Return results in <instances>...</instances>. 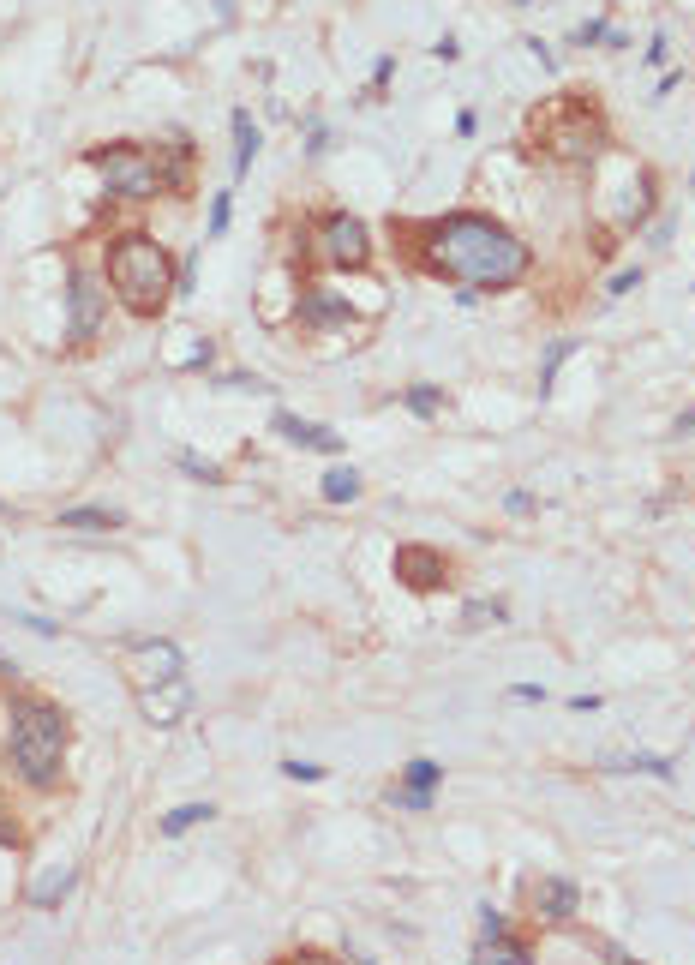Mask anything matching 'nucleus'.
<instances>
[{
    "label": "nucleus",
    "mask_w": 695,
    "mask_h": 965,
    "mask_svg": "<svg viewBox=\"0 0 695 965\" xmlns=\"http://www.w3.org/2000/svg\"><path fill=\"white\" fill-rule=\"evenodd\" d=\"M426 264L450 282H468V288H510L528 276V246L492 222V216H444L426 228Z\"/></svg>",
    "instance_id": "obj_1"
},
{
    "label": "nucleus",
    "mask_w": 695,
    "mask_h": 965,
    "mask_svg": "<svg viewBox=\"0 0 695 965\" xmlns=\"http://www.w3.org/2000/svg\"><path fill=\"white\" fill-rule=\"evenodd\" d=\"M108 282H114L126 312L156 318L168 306V294H174V264H168V252L150 234H120L108 246Z\"/></svg>",
    "instance_id": "obj_2"
},
{
    "label": "nucleus",
    "mask_w": 695,
    "mask_h": 965,
    "mask_svg": "<svg viewBox=\"0 0 695 965\" xmlns=\"http://www.w3.org/2000/svg\"><path fill=\"white\" fill-rule=\"evenodd\" d=\"M60 756H66V714L48 702H12V768L24 774V786L54 792Z\"/></svg>",
    "instance_id": "obj_3"
},
{
    "label": "nucleus",
    "mask_w": 695,
    "mask_h": 965,
    "mask_svg": "<svg viewBox=\"0 0 695 965\" xmlns=\"http://www.w3.org/2000/svg\"><path fill=\"white\" fill-rule=\"evenodd\" d=\"M540 138L558 162H594L606 150V120L588 108V102H564L540 120Z\"/></svg>",
    "instance_id": "obj_4"
},
{
    "label": "nucleus",
    "mask_w": 695,
    "mask_h": 965,
    "mask_svg": "<svg viewBox=\"0 0 695 965\" xmlns=\"http://www.w3.org/2000/svg\"><path fill=\"white\" fill-rule=\"evenodd\" d=\"M90 168L108 180V192H114V198H156V192L168 186L162 162H156L150 150H138V144H108V150H90Z\"/></svg>",
    "instance_id": "obj_5"
},
{
    "label": "nucleus",
    "mask_w": 695,
    "mask_h": 965,
    "mask_svg": "<svg viewBox=\"0 0 695 965\" xmlns=\"http://www.w3.org/2000/svg\"><path fill=\"white\" fill-rule=\"evenodd\" d=\"M312 252H318L324 264H336V270H360V264L372 258V234H366L360 216L336 210V216L318 222V246H312Z\"/></svg>",
    "instance_id": "obj_6"
},
{
    "label": "nucleus",
    "mask_w": 695,
    "mask_h": 965,
    "mask_svg": "<svg viewBox=\"0 0 695 965\" xmlns=\"http://www.w3.org/2000/svg\"><path fill=\"white\" fill-rule=\"evenodd\" d=\"M102 312H108V288L90 270H72V288H66V330H72V342H90L102 330Z\"/></svg>",
    "instance_id": "obj_7"
},
{
    "label": "nucleus",
    "mask_w": 695,
    "mask_h": 965,
    "mask_svg": "<svg viewBox=\"0 0 695 965\" xmlns=\"http://www.w3.org/2000/svg\"><path fill=\"white\" fill-rule=\"evenodd\" d=\"M126 672H132L138 690L168 684V678H180V648H174V642H138V648L126 654Z\"/></svg>",
    "instance_id": "obj_8"
},
{
    "label": "nucleus",
    "mask_w": 695,
    "mask_h": 965,
    "mask_svg": "<svg viewBox=\"0 0 695 965\" xmlns=\"http://www.w3.org/2000/svg\"><path fill=\"white\" fill-rule=\"evenodd\" d=\"M138 708H144V720L150 726H174L186 708H192V690H186V672L180 678H168V684H150V690H138Z\"/></svg>",
    "instance_id": "obj_9"
},
{
    "label": "nucleus",
    "mask_w": 695,
    "mask_h": 965,
    "mask_svg": "<svg viewBox=\"0 0 695 965\" xmlns=\"http://www.w3.org/2000/svg\"><path fill=\"white\" fill-rule=\"evenodd\" d=\"M438 780H444V768L420 756V762H408V768H402V786H390V804H402V810H432Z\"/></svg>",
    "instance_id": "obj_10"
},
{
    "label": "nucleus",
    "mask_w": 695,
    "mask_h": 965,
    "mask_svg": "<svg viewBox=\"0 0 695 965\" xmlns=\"http://www.w3.org/2000/svg\"><path fill=\"white\" fill-rule=\"evenodd\" d=\"M444 570H450V564H444V552H432V546H396V576H402L408 588H420V594H426V588H438V582H444Z\"/></svg>",
    "instance_id": "obj_11"
},
{
    "label": "nucleus",
    "mask_w": 695,
    "mask_h": 965,
    "mask_svg": "<svg viewBox=\"0 0 695 965\" xmlns=\"http://www.w3.org/2000/svg\"><path fill=\"white\" fill-rule=\"evenodd\" d=\"M288 444H300V450H324V456H336L342 450V438L330 432V426H312V420H300V414H288V408H276V420H270Z\"/></svg>",
    "instance_id": "obj_12"
},
{
    "label": "nucleus",
    "mask_w": 695,
    "mask_h": 965,
    "mask_svg": "<svg viewBox=\"0 0 695 965\" xmlns=\"http://www.w3.org/2000/svg\"><path fill=\"white\" fill-rule=\"evenodd\" d=\"M354 312H348V300H336L330 288H306L300 294V324L306 330H336V324H348Z\"/></svg>",
    "instance_id": "obj_13"
},
{
    "label": "nucleus",
    "mask_w": 695,
    "mask_h": 965,
    "mask_svg": "<svg viewBox=\"0 0 695 965\" xmlns=\"http://www.w3.org/2000/svg\"><path fill=\"white\" fill-rule=\"evenodd\" d=\"M534 906H540V918H546V924H570V918H576V906H582V894H576V882L546 876V882H534Z\"/></svg>",
    "instance_id": "obj_14"
},
{
    "label": "nucleus",
    "mask_w": 695,
    "mask_h": 965,
    "mask_svg": "<svg viewBox=\"0 0 695 965\" xmlns=\"http://www.w3.org/2000/svg\"><path fill=\"white\" fill-rule=\"evenodd\" d=\"M474 954H480V960H498V965H522L528 960V942H516L510 930H498V936H480Z\"/></svg>",
    "instance_id": "obj_15"
},
{
    "label": "nucleus",
    "mask_w": 695,
    "mask_h": 965,
    "mask_svg": "<svg viewBox=\"0 0 695 965\" xmlns=\"http://www.w3.org/2000/svg\"><path fill=\"white\" fill-rule=\"evenodd\" d=\"M252 156H258V126H252L246 108H234V174H246Z\"/></svg>",
    "instance_id": "obj_16"
},
{
    "label": "nucleus",
    "mask_w": 695,
    "mask_h": 965,
    "mask_svg": "<svg viewBox=\"0 0 695 965\" xmlns=\"http://www.w3.org/2000/svg\"><path fill=\"white\" fill-rule=\"evenodd\" d=\"M60 528H78V534H114L120 516L114 510H60Z\"/></svg>",
    "instance_id": "obj_17"
},
{
    "label": "nucleus",
    "mask_w": 695,
    "mask_h": 965,
    "mask_svg": "<svg viewBox=\"0 0 695 965\" xmlns=\"http://www.w3.org/2000/svg\"><path fill=\"white\" fill-rule=\"evenodd\" d=\"M318 492H324L330 504H354V498H360V474H354V468H330Z\"/></svg>",
    "instance_id": "obj_18"
},
{
    "label": "nucleus",
    "mask_w": 695,
    "mask_h": 965,
    "mask_svg": "<svg viewBox=\"0 0 695 965\" xmlns=\"http://www.w3.org/2000/svg\"><path fill=\"white\" fill-rule=\"evenodd\" d=\"M606 768H618V774H660V780H672V762H666V756H606Z\"/></svg>",
    "instance_id": "obj_19"
},
{
    "label": "nucleus",
    "mask_w": 695,
    "mask_h": 965,
    "mask_svg": "<svg viewBox=\"0 0 695 965\" xmlns=\"http://www.w3.org/2000/svg\"><path fill=\"white\" fill-rule=\"evenodd\" d=\"M210 816H216L210 804H180V810H168V816H162V834L174 840V834H186V828H198V822H210Z\"/></svg>",
    "instance_id": "obj_20"
},
{
    "label": "nucleus",
    "mask_w": 695,
    "mask_h": 965,
    "mask_svg": "<svg viewBox=\"0 0 695 965\" xmlns=\"http://www.w3.org/2000/svg\"><path fill=\"white\" fill-rule=\"evenodd\" d=\"M402 402H408V408H414V414H420V420H432V414H438V408H444V390H438V384H414V390H408V396H402Z\"/></svg>",
    "instance_id": "obj_21"
},
{
    "label": "nucleus",
    "mask_w": 695,
    "mask_h": 965,
    "mask_svg": "<svg viewBox=\"0 0 695 965\" xmlns=\"http://www.w3.org/2000/svg\"><path fill=\"white\" fill-rule=\"evenodd\" d=\"M462 618H468V630H492V624H504V600H474Z\"/></svg>",
    "instance_id": "obj_22"
},
{
    "label": "nucleus",
    "mask_w": 695,
    "mask_h": 965,
    "mask_svg": "<svg viewBox=\"0 0 695 965\" xmlns=\"http://www.w3.org/2000/svg\"><path fill=\"white\" fill-rule=\"evenodd\" d=\"M576 354V342L564 336V342H552V354H546V366H540V390H552V378H558V366Z\"/></svg>",
    "instance_id": "obj_23"
},
{
    "label": "nucleus",
    "mask_w": 695,
    "mask_h": 965,
    "mask_svg": "<svg viewBox=\"0 0 695 965\" xmlns=\"http://www.w3.org/2000/svg\"><path fill=\"white\" fill-rule=\"evenodd\" d=\"M180 468H186L192 480H204V486H216V480H222V468H216V462H204V456H192V450L180 456Z\"/></svg>",
    "instance_id": "obj_24"
},
{
    "label": "nucleus",
    "mask_w": 695,
    "mask_h": 965,
    "mask_svg": "<svg viewBox=\"0 0 695 965\" xmlns=\"http://www.w3.org/2000/svg\"><path fill=\"white\" fill-rule=\"evenodd\" d=\"M66 888H72V870H60V876H48V882L36 888V906H54V900H60Z\"/></svg>",
    "instance_id": "obj_25"
},
{
    "label": "nucleus",
    "mask_w": 695,
    "mask_h": 965,
    "mask_svg": "<svg viewBox=\"0 0 695 965\" xmlns=\"http://www.w3.org/2000/svg\"><path fill=\"white\" fill-rule=\"evenodd\" d=\"M228 210H234V198H228V192H216V204H210V240L228 228Z\"/></svg>",
    "instance_id": "obj_26"
},
{
    "label": "nucleus",
    "mask_w": 695,
    "mask_h": 965,
    "mask_svg": "<svg viewBox=\"0 0 695 965\" xmlns=\"http://www.w3.org/2000/svg\"><path fill=\"white\" fill-rule=\"evenodd\" d=\"M282 774H288V780H324L318 762H282Z\"/></svg>",
    "instance_id": "obj_27"
},
{
    "label": "nucleus",
    "mask_w": 695,
    "mask_h": 965,
    "mask_svg": "<svg viewBox=\"0 0 695 965\" xmlns=\"http://www.w3.org/2000/svg\"><path fill=\"white\" fill-rule=\"evenodd\" d=\"M498 930H504V918L492 906H480V936H498Z\"/></svg>",
    "instance_id": "obj_28"
},
{
    "label": "nucleus",
    "mask_w": 695,
    "mask_h": 965,
    "mask_svg": "<svg viewBox=\"0 0 695 965\" xmlns=\"http://www.w3.org/2000/svg\"><path fill=\"white\" fill-rule=\"evenodd\" d=\"M606 36H612L606 24H582V30H576V42H606Z\"/></svg>",
    "instance_id": "obj_29"
},
{
    "label": "nucleus",
    "mask_w": 695,
    "mask_h": 965,
    "mask_svg": "<svg viewBox=\"0 0 695 965\" xmlns=\"http://www.w3.org/2000/svg\"><path fill=\"white\" fill-rule=\"evenodd\" d=\"M390 72H396V60H378V66H372V90H384V84H390Z\"/></svg>",
    "instance_id": "obj_30"
},
{
    "label": "nucleus",
    "mask_w": 695,
    "mask_h": 965,
    "mask_svg": "<svg viewBox=\"0 0 695 965\" xmlns=\"http://www.w3.org/2000/svg\"><path fill=\"white\" fill-rule=\"evenodd\" d=\"M630 288H642V270H624V276L612 282V294H630Z\"/></svg>",
    "instance_id": "obj_31"
},
{
    "label": "nucleus",
    "mask_w": 695,
    "mask_h": 965,
    "mask_svg": "<svg viewBox=\"0 0 695 965\" xmlns=\"http://www.w3.org/2000/svg\"><path fill=\"white\" fill-rule=\"evenodd\" d=\"M0 846H18V828H12L6 816H0Z\"/></svg>",
    "instance_id": "obj_32"
},
{
    "label": "nucleus",
    "mask_w": 695,
    "mask_h": 965,
    "mask_svg": "<svg viewBox=\"0 0 695 965\" xmlns=\"http://www.w3.org/2000/svg\"><path fill=\"white\" fill-rule=\"evenodd\" d=\"M678 432H695V408H690V414H678Z\"/></svg>",
    "instance_id": "obj_33"
},
{
    "label": "nucleus",
    "mask_w": 695,
    "mask_h": 965,
    "mask_svg": "<svg viewBox=\"0 0 695 965\" xmlns=\"http://www.w3.org/2000/svg\"><path fill=\"white\" fill-rule=\"evenodd\" d=\"M216 12H222V18H234V0H216Z\"/></svg>",
    "instance_id": "obj_34"
}]
</instances>
